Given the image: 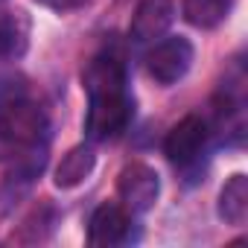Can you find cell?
I'll return each mask as SVG.
<instances>
[{
	"instance_id": "1",
	"label": "cell",
	"mask_w": 248,
	"mask_h": 248,
	"mask_svg": "<svg viewBox=\"0 0 248 248\" xmlns=\"http://www.w3.org/2000/svg\"><path fill=\"white\" fill-rule=\"evenodd\" d=\"M82 88L88 93L85 138L91 143L117 140L129 129L135 114V102L129 93V70L123 56L114 50L96 53L82 73Z\"/></svg>"
},
{
	"instance_id": "2",
	"label": "cell",
	"mask_w": 248,
	"mask_h": 248,
	"mask_svg": "<svg viewBox=\"0 0 248 248\" xmlns=\"http://www.w3.org/2000/svg\"><path fill=\"white\" fill-rule=\"evenodd\" d=\"M47 114L27 99H9L0 108V140L9 146L32 149L47 138Z\"/></svg>"
},
{
	"instance_id": "3",
	"label": "cell",
	"mask_w": 248,
	"mask_h": 248,
	"mask_svg": "<svg viewBox=\"0 0 248 248\" xmlns=\"http://www.w3.org/2000/svg\"><path fill=\"white\" fill-rule=\"evenodd\" d=\"M193 44L184 35H170V38H158L152 44V50L146 53V73L158 82V85H175L178 79L187 76L190 64H193Z\"/></svg>"
},
{
	"instance_id": "4",
	"label": "cell",
	"mask_w": 248,
	"mask_h": 248,
	"mask_svg": "<svg viewBox=\"0 0 248 248\" xmlns=\"http://www.w3.org/2000/svg\"><path fill=\"white\" fill-rule=\"evenodd\" d=\"M117 196H120V204L126 210L146 213L161 196V178L143 161L126 164L120 170V175H117Z\"/></svg>"
},
{
	"instance_id": "5",
	"label": "cell",
	"mask_w": 248,
	"mask_h": 248,
	"mask_svg": "<svg viewBox=\"0 0 248 248\" xmlns=\"http://www.w3.org/2000/svg\"><path fill=\"white\" fill-rule=\"evenodd\" d=\"M207 123L196 114H187L184 120H178L175 126L167 132L164 138V155L175 164V167H190L199 161V155L207 146Z\"/></svg>"
},
{
	"instance_id": "6",
	"label": "cell",
	"mask_w": 248,
	"mask_h": 248,
	"mask_svg": "<svg viewBox=\"0 0 248 248\" xmlns=\"http://www.w3.org/2000/svg\"><path fill=\"white\" fill-rule=\"evenodd\" d=\"M132 239V210L117 202H102L88 219V242L96 248H114Z\"/></svg>"
},
{
	"instance_id": "7",
	"label": "cell",
	"mask_w": 248,
	"mask_h": 248,
	"mask_svg": "<svg viewBox=\"0 0 248 248\" xmlns=\"http://www.w3.org/2000/svg\"><path fill=\"white\" fill-rule=\"evenodd\" d=\"M172 21H175V3L172 0H140L135 15H132L129 38L135 44H155L158 38L167 35Z\"/></svg>"
},
{
	"instance_id": "8",
	"label": "cell",
	"mask_w": 248,
	"mask_h": 248,
	"mask_svg": "<svg viewBox=\"0 0 248 248\" xmlns=\"http://www.w3.org/2000/svg\"><path fill=\"white\" fill-rule=\"evenodd\" d=\"M93 167H96V155H93V149L91 146H73L64 158H62V164L56 167V187L59 190H73V187H79L91 172H93Z\"/></svg>"
},
{
	"instance_id": "9",
	"label": "cell",
	"mask_w": 248,
	"mask_h": 248,
	"mask_svg": "<svg viewBox=\"0 0 248 248\" xmlns=\"http://www.w3.org/2000/svg\"><path fill=\"white\" fill-rule=\"evenodd\" d=\"M219 219L228 225H245L248 219V178L242 172L231 175L219 190Z\"/></svg>"
},
{
	"instance_id": "10",
	"label": "cell",
	"mask_w": 248,
	"mask_h": 248,
	"mask_svg": "<svg viewBox=\"0 0 248 248\" xmlns=\"http://www.w3.org/2000/svg\"><path fill=\"white\" fill-rule=\"evenodd\" d=\"M233 0H184L181 15L196 30H216L231 15Z\"/></svg>"
},
{
	"instance_id": "11",
	"label": "cell",
	"mask_w": 248,
	"mask_h": 248,
	"mask_svg": "<svg viewBox=\"0 0 248 248\" xmlns=\"http://www.w3.org/2000/svg\"><path fill=\"white\" fill-rule=\"evenodd\" d=\"M27 41H30V21L24 18V12L0 15V59L24 56Z\"/></svg>"
},
{
	"instance_id": "12",
	"label": "cell",
	"mask_w": 248,
	"mask_h": 248,
	"mask_svg": "<svg viewBox=\"0 0 248 248\" xmlns=\"http://www.w3.org/2000/svg\"><path fill=\"white\" fill-rule=\"evenodd\" d=\"M35 3H41L53 12H73V9H82L88 0H35Z\"/></svg>"
}]
</instances>
